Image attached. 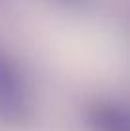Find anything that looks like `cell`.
<instances>
[{
	"label": "cell",
	"mask_w": 130,
	"mask_h": 131,
	"mask_svg": "<svg viewBox=\"0 0 130 131\" xmlns=\"http://www.w3.org/2000/svg\"><path fill=\"white\" fill-rule=\"evenodd\" d=\"M34 118V95L21 67L0 51V122L27 125Z\"/></svg>",
	"instance_id": "cell-1"
},
{
	"label": "cell",
	"mask_w": 130,
	"mask_h": 131,
	"mask_svg": "<svg viewBox=\"0 0 130 131\" xmlns=\"http://www.w3.org/2000/svg\"><path fill=\"white\" fill-rule=\"evenodd\" d=\"M84 118L90 131H130L128 108L113 99H98L86 106Z\"/></svg>",
	"instance_id": "cell-2"
},
{
	"label": "cell",
	"mask_w": 130,
	"mask_h": 131,
	"mask_svg": "<svg viewBox=\"0 0 130 131\" xmlns=\"http://www.w3.org/2000/svg\"><path fill=\"white\" fill-rule=\"evenodd\" d=\"M61 2H65V4H82L84 0H61Z\"/></svg>",
	"instance_id": "cell-3"
}]
</instances>
